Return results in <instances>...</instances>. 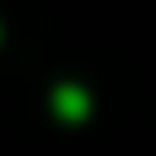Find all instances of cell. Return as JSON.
<instances>
[{
	"instance_id": "cell-1",
	"label": "cell",
	"mask_w": 156,
	"mask_h": 156,
	"mask_svg": "<svg viewBox=\"0 0 156 156\" xmlns=\"http://www.w3.org/2000/svg\"><path fill=\"white\" fill-rule=\"evenodd\" d=\"M54 107H58V117H68V122H78V117L88 112V98H83L78 88H58V93H54Z\"/></svg>"
}]
</instances>
